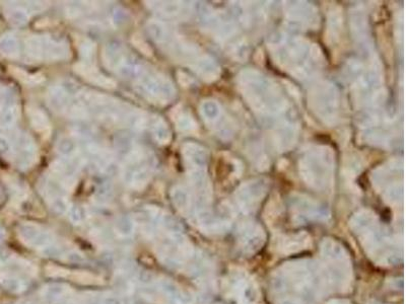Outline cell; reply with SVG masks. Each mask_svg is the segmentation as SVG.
Wrapping results in <instances>:
<instances>
[{
    "label": "cell",
    "instance_id": "7402d4cb",
    "mask_svg": "<svg viewBox=\"0 0 406 304\" xmlns=\"http://www.w3.org/2000/svg\"><path fill=\"white\" fill-rule=\"evenodd\" d=\"M152 135L159 143H167L169 141V131L166 126L160 122H152L151 124Z\"/></svg>",
    "mask_w": 406,
    "mask_h": 304
},
{
    "label": "cell",
    "instance_id": "d6a6232c",
    "mask_svg": "<svg viewBox=\"0 0 406 304\" xmlns=\"http://www.w3.org/2000/svg\"><path fill=\"white\" fill-rule=\"evenodd\" d=\"M10 260H11L10 254L7 251H5V250L0 249V267L6 265L7 263H9Z\"/></svg>",
    "mask_w": 406,
    "mask_h": 304
},
{
    "label": "cell",
    "instance_id": "5b68a950",
    "mask_svg": "<svg viewBox=\"0 0 406 304\" xmlns=\"http://www.w3.org/2000/svg\"><path fill=\"white\" fill-rule=\"evenodd\" d=\"M73 69L83 79H85L98 86L104 87L106 89H113L116 87V83L113 79L105 76L103 73H101L96 67H93L89 63H86V62L77 63L74 65Z\"/></svg>",
    "mask_w": 406,
    "mask_h": 304
},
{
    "label": "cell",
    "instance_id": "6da1fadb",
    "mask_svg": "<svg viewBox=\"0 0 406 304\" xmlns=\"http://www.w3.org/2000/svg\"><path fill=\"white\" fill-rule=\"evenodd\" d=\"M27 54L37 60H64L69 56L68 46L56 37L32 36L25 42Z\"/></svg>",
    "mask_w": 406,
    "mask_h": 304
},
{
    "label": "cell",
    "instance_id": "7c38bea8",
    "mask_svg": "<svg viewBox=\"0 0 406 304\" xmlns=\"http://www.w3.org/2000/svg\"><path fill=\"white\" fill-rule=\"evenodd\" d=\"M28 114V119L30 122L32 127L39 132L40 134H49L50 130H51V124L50 121L47 117V115L40 110L39 108L36 107H32L28 109L27 111Z\"/></svg>",
    "mask_w": 406,
    "mask_h": 304
},
{
    "label": "cell",
    "instance_id": "ac0fdd59",
    "mask_svg": "<svg viewBox=\"0 0 406 304\" xmlns=\"http://www.w3.org/2000/svg\"><path fill=\"white\" fill-rule=\"evenodd\" d=\"M12 70V74L21 82L25 83V84H39L43 81V77L40 75H33V74H28L27 72L19 69V68H11Z\"/></svg>",
    "mask_w": 406,
    "mask_h": 304
},
{
    "label": "cell",
    "instance_id": "8fae6325",
    "mask_svg": "<svg viewBox=\"0 0 406 304\" xmlns=\"http://www.w3.org/2000/svg\"><path fill=\"white\" fill-rule=\"evenodd\" d=\"M321 254L326 260L331 262L345 263L349 259L346 250L339 244L333 241L323 242L321 246Z\"/></svg>",
    "mask_w": 406,
    "mask_h": 304
},
{
    "label": "cell",
    "instance_id": "1f68e13d",
    "mask_svg": "<svg viewBox=\"0 0 406 304\" xmlns=\"http://www.w3.org/2000/svg\"><path fill=\"white\" fill-rule=\"evenodd\" d=\"M66 258H67L68 261L76 262V263H81V262L84 261L83 256L80 255L79 253H76V252H71V253H69V254L66 256Z\"/></svg>",
    "mask_w": 406,
    "mask_h": 304
},
{
    "label": "cell",
    "instance_id": "d6986e66",
    "mask_svg": "<svg viewBox=\"0 0 406 304\" xmlns=\"http://www.w3.org/2000/svg\"><path fill=\"white\" fill-rule=\"evenodd\" d=\"M77 48L80 56L82 58L90 59L92 58L95 52H96V45L88 39H79L77 43Z\"/></svg>",
    "mask_w": 406,
    "mask_h": 304
},
{
    "label": "cell",
    "instance_id": "3957f363",
    "mask_svg": "<svg viewBox=\"0 0 406 304\" xmlns=\"http://www.w3.org/2000/svg\"><path fill=\"white\" fill-rule=\"evenodd\" d=\"M18 235L20 241L33 249L43 250L53 245V235L34 223H22L18 227Z\"/></svg>",
    "mask_w": 406,
    "mask_h": 304
},
{
    "label": "cell",
    "instance_id": "9a60e30c",
    "mask_svg": "<svg viewBox=\"0 0 406 304\" xmlns=\"http://www.w3.org/2000/svg\"><path fill=\"white\" fill-rule=\"evenodd\" d=\"M0 52L8 57H15L19 53V44L12 36H3L0 38Z\"/></svg>",
    "mask_w": 406,
    "mask_h": 304
},
{
    "label": "cell",
    "instance_id": "4316f807",
    "mask_svg": "<svg viewBox=\"0 0 406 304\" xmlns=\"http://www.w3.org/2000/svg\"><path fill=\"white\" fill-rule=\"evenodd\" d=\"M69 219L74 224H80L85 219V212L84 209L80 206H72L68 209Z\"/></svg>",
    "mask_w": 406,
    "mask_h": 304
},
{
    "label": "cell",
    "instance_id": "2e32d148",
    "mask_svg": "<svg viewBox=\"0 0 406 304\" xmlns=\"http://www.w3.org/2000/svg\"><path fill=\"white\" fill-rule=\"evenodd\" d=\"M263 239L260 238L259 235H247L244 240H243V251L247 254H255L256 252H258L261 247L263 246Z\"/></svg>",
    "mask_w": 406,
    "mask_h": 304
},
{
    "label": "cell",
    "instance_id": "7a4b0ae2",
    "mask_svg": "<svg viewBox=\"0 0 406 304\" xmlns=\"http://www.w3.org/2000/svg\"><path fill=\"white\" fill-rule=\"evenodd\" d=\"M138 86L142 94L150 100H164L171 94V86L168 82L154 73L144 72L138 78Z\"/></svg>",
    "mask_w": 406,
    "mask_h": 304
},
{
    "label": "cell",
    "instance_id": "83f0119b",
    "mask_svg": "<svg viewBox=\"0 0 406 304\" xmlns=\"http://www.w3.org/2000/svg\"><path fill=\"white\" fill-rule=\"evenodd\" d=\"M173 200H174V203H175L179 208H183V207L186 206L187 201H188V198H187L186 194H185L183 191L177 190V191H175V192L173 193Z\"/></svg>",
    "mask_w": 406,
    "mask_h": 304
},
{
    "label": "cell",
    "instance_id": "8992f818",
    "mask_svg": "<svg viewBox=\"0 0 406 304\" xmlns=\"http://www.w3.org/2000/svg\"><path fill=\"white\" fill-rule=\"evenodd\" d=\"M17 155L19 164L21 166L28 167L33 165L37 160V147L29 137L22 135L19 137L17 142Z\"/></svg>",
    "mask_w": 406,
    "mask_h": 304
},
{
    "label": "cell",
    "instance_id": "277c9868",
    "mask_svg": "<svg viewBox=\"0 0 406 304\" xmlns=\"http://www.w3.org/2000/svg\"><path fill=\"white\" fill-rule=\"evenodd\" d=\"M150 178L149 171L141 165V160L127 161V166L123 173V179L126 184L136 190L143 189Z\"/></svg>",
    "mask_w": 406,
    "mask_h": 304
},
{
    "label": "cell",
    "instance_id": "603a6c76",
    "mask_svg": "<svg viewBox=\"0 0 406 304\" xmlns=\"http://www.w3.org/2000/svg\"><path fill=\"white\" fill-rule=\"evenodd\" d=\"M8 18L14 25H23L28 20V14L21 8H13L8 12Z\"/></svg>",
    "mask_w": 406,
    "mask_h": 304
},
{
    "label": "cell",
    "instance_id": "4dcf8cb0",
    "mask_svg": "<svg viewBox=\"0 0 406 304\" xmlns=\"http://www.w3.org/2000/svg\"><path fill=\"white\" fill-rule=\"evenodd\" d=\"M102 304H123L122 300L114 295H107V296H103L102 299Z\"/></svg>",
    "mask_w": 406,
    "mask_h": 304
},
{
    "label": "cell",
    "instance_id": "4fadbf2b",
    "mask_svg": "<svg viewBox=\"0 0 406 304\" xmlns=\"http://www.w3.org/2000/svg\"><path fill=\"white\" fill-rule=\"evenodd\" d=\"M0 286L11 293H21L27 289V283L23 279L7 272L0 273Z\"/></svg>",
    "mask_w": 406,
    "mask_h": 304
},
{
    "label": "cell",
    "instance_id": "cb8c5ba5",
    "mask_svg": "<svg viewBox=\"0 0 406 304\" xmlns=\"http://www.w3.org/2000/svg\"><path fill=\"white\" fill-rule=\"evenodd\" d=\"M131 42L133 44V46L139 51L141 52L143 55L150 57L152 56V49L150 48V46L147 44V42L138 33H134L131 38Z\"/></svg>",
    "mask_w": 406,
    "mask_h": 304
},
{
    "label": "cell",
    "instance_id": "52a82bcc",
    "mask_svg": "<svg viewBox=\"0 0 406 304\" xmlns=\"http://www.w3.org/2000/svg\"><path fill=\"white\" fill-rule=\"evenodd\" d=\"M126 57H127V55H125L121 45H119V44L110 43L104 49L103 59H104L105 65L113 71L117 72V70L124 63Z\"/></svg>",
    "mask_w": 406,
    "mask_h": 304
},
{
    "label": "cell",
    "instance_id": "ba28073f",
    "mask_svg": "<svg viewBox=\"0 0 406 304\" xmlns=\"http://www.w3.org/2000/svg\"><path fill=\"white\" fill-rule=\"evenodd\" d=\"M70 290L63 284H50L42 291L43 299L49 304H66Z\"/></svg>",
    "mask_w": 406,
    "mask_h": 304
},
{
    "label": "cell",
    "instance_id": "d4e9b609",
    "mask_svg": "<svg viewBox=\"0 0 406 304\" xmlns=\"http://www.w3.org/2000/svg\"><path fill=\"white\" fill-rule=\"evenodd\" d=\"M16 120V110L13 108H5L0 112V125L2 127H10Z\"/></svg>",
    "mask_w": 406,
    "mask_h": 304
},
{
    "label": "cell",
    "instance_id": "44dd1931",
    "mask_svg": "<svg viewBox=\"0 0 406 304\" xmlns=\"http://www.w3.org/2000/svg\"><path fill=\"white\" fill-rule=\"evenodd\" d=\"M147 31L150 35V37L158 41V42H162L164 41V39L166 38V30L165 27L163 26V24L161 22L154 21V20H150L147 23Z\"/></svg>",
    "mask_w": 406,
    "mask_h": 304
},
{
    "label": "cell",
    "instance_id": "5bb4252c",
    "mask_svg": "<svg viewBox=\"0 0 406 304\" xmlns=\"http://www.w3.org/2000/svg\"><path fill=\"white\" fill-rule=\"evenodd\" d=\"M115 230L122 238H129L135 231L134 221L129 216H120L115 222Z\"/></svg>",
    "mask_w": 406,
    "mask_h": 304
},
{
    "label": "cell",
    "instance_id": "836d02e7",
    "mask_svg": "<svg viewBox=\"0 0 406 304\" xmlns=\"http://www.w3.org/2000/svg\"><path fill=\"white\" fill-rule=\"evenodd\" d=\"M9 150H10L9 142L4 137H0V152L7 153Z\"/></svg>",
    "mask_w": 406,
    "mask_h": 304
},
{
    "label": "cell",
    "instance_id": "9c48e42d",
    "mask_svg": "<svg viewBox=\"0 0 406 304\" xmlns=\"http://www.w3.org/2000/svg\"><path fill=\"white\" fill-rule=\"evenodd\" d=\"M161 291L175 304H193V298L188 293L182 291L175 283L163 280L159 283Z\"/></svg>",
    "mask_w": 406,
    "mask_h": 304
},
{
    "label": "cell",
    "instance_id": "d590c367",
    "mask_svg": "<svg viewBox=\"0 0 406 304\" xmlns=\"http://www.w3.org/2000/svg\"><path fill=\"white\" fill-rule=\"evenodd\" d=\"M280 304H302L300 303L299 301H297V300H294V299H286V300H284L283 302Z\"/></svg>",
    "mask_w": 406,
    "mask_h": 304
},
{
    "label": "cell",
    "instance_id": "e0dca14e",
    "mask_svg": "<svg viewBox=\"0 0 406 304\" xmlns=\"http://www.w3.org/2000/svg\"><path fill=\"white\" fill-rule=\"evenodd\" d=\"M124 122L135 130H141L146 126V118L139 112H129L125 115Z\"/></svg>",
    "mask_w": 406,
    "mask_h": 304
},
{
    "label": "cell",
    "instance_id": "e575fe53",
    "mask_svg": "<svg viewBox=\"0 0 406 304\" xmlns=\"http://www.w3.org/2000/svg\"><path fill=\"white\" fill-rule=\"evenodd\" d=\"M327 304H351V302L348 300H345V299H333V300H330Z\"/></svg>",
    "mask_w": 406,
    "mask_h": 304
},
{
    "label": "cell",
    "instance_id": "f546056e",
    "mask_svg": "<svg viewBox=\"0 0 406 304\" xmlns=\"http://www.w3.org/2000/svg\"><path fill=\"white\" fill-rule=\"evenodd\" d=\"M102 299L103 296H99L97 294L90 293V294H86L85 296H83L82 298V304H102Z\"/></svg>",
    "mask_w": 406,
    "mask_h": 304
},
{
    "label": "cell",
    "instance_id": "30bf717a",
    "mask_svg": "<svg viewBox=\"0 0 406 304\" xmlns=\"http://www.w3.org/2000/svg\"><path fill=\"white\" fill-rule=\"evenodd\" d=\"M48 102L54 111L61 113H65L71 103L69 94L59 85L53 86L49 89Z\"/></svg>",
    "mask_w": 406,
    "mask_h": 304
},
{
    "label": "cell",
    "instance_id": "8d00e7d4",
    "mask_svg": "<svg viewBox=\"0 0 406 304\" xmlns=\"http://www.w3.org/2000/svg\"><path fill=\"white\" fill-rule=\"evenodd\" d=\"M4 237H5V233H4V230L0 227V242H2L3 240H4Z\"/></svg>",
    "mask_w": 406,
    "mask_h": 304
},
{
    "label": "cell",
    "instance_id": "ffe728a7",
    "mask_svg": "<svg viewBox=\"0 0 406 304\" xmlns=\"http://www.w3.org/2000/svg\"><path fill=\"white\" fill-rule=\"evenodd\" d=\"M75 149H76L75 143L70 138L67 137L60 139L56 144L57 152L63 156L72 155L75 152Z\"/></svg>",
    "mask_w": 406,
    "mask_h": 304
},
{
    "label": "cell",
    "instance_id": "484cf974",
    "mask_svg": "<svg viewBox=\"0 0 406 304\" xmlns=\"http://www.w3.org/2000/svg\"><path fill=\"white\" fill-rule=\"evenodd\" d=\"M49 203H50L52 210L58 214H64L66 212H68L69 205L63 196H58L56 198H53V199L49 200Z\"/></svg>",
    "mask_w": 406,
    "mask_h": 304
},
{
    "label": "cell",
    "instance_id": "f1b7e54d",
    "mask_svg": "<svg viewBox=\"0 0 406 304\" xmlns=\"http://www.w3.org/2000/svg\"><path fill=\"white\" fill-rule=\"evenodd\" d=\"M113 19H114V22H116L118 25L125 23L126 20H127V13H126V11H125L124 9H122V8H117V9L114 11Z\"/></svg>",
    "mask_w": 406,
    "mask_h": 304
}]
</instances>
